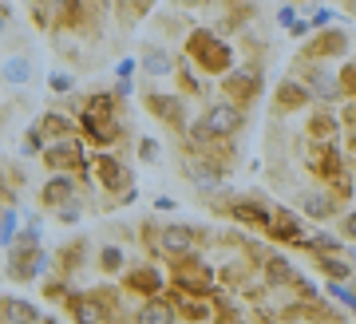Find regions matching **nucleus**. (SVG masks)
<instances>
[{
	"instance_id": "nucleus-8",
	"label": "nucleus",
	"mask_w": 356,
	"mask_h": 324,
	"mask_svg": "<svg viewBox=\"0 0 356 324\" xmlns=\"http://www.w3.org/2000/svg\"><path fill=\"white\" fill-rule=\"evenodd\" d=\"M147 107H151L159 119H166L170 127H182L186 123V111H182V99L175 95H147Z\"/></svg>"
},
{
	"instance_id": "nucleus-10",
	"label": "nucleus",
	"mask_w": 356,
	"mask_h": 324,
	"mask_svg": "<svg viewBox=\"0 0 356 324\" xmlns=\"http://www.w3.org/2000/svg\"><path fill=\"white\" fill-rule=\"evenodd\" d=\"M309 103V91L297 88V83H281L277 88V111H297Z\"/></svg>"
},
{
	"instance_id": "nucleus-23",
	"label": "nucleus",
	"mask_w": 356,
	"mask_h": 324,
	"mask_svg": "<svg viewBox=\"0 0 356 324\" xmlns=\"http://www.w3.org/2000/svg\"><path fill=\"white\" fill-rule=\"evenodd\" d=\"M147 72H151V75H166V72H170L166 51H147Z\"/></svg>"
},
{
	"instance_id": "nucleus-31",
	"label": "nucleus",
	"mask_w": 356,
	"mask_h": 324,
	"mask_svg": "<svg viewBox=\"0 0 356 324\" xmlns=\"http://www.w3.org/2000/svg\"><path fill=\"white\" fill-rule=\"evenodd\" d=\"M341 79H344V88H348V91L356 95V63H348V67H344V75H341Z\"/></svg>"
},
{
	"instance_id": "nucleus-18",
	"label": "nucleus",
	"mask_w": 356,
	"mask_h": 324,
	"mask_svg": "<svg viewBox=\"0 0 356 324\" xmlns=\"http://www.w3.org/2000/svg\"><path fill=\"white\" fill-rule=\"evenodd\" d=\"M48 162H51V166H76V162H79V150L67 147V143H60V147L48 150Z\"/></svg>"
},
{
	"instance_id": "nucleus-19",
	"label": "nucleus",
	"mask_w": 356,
	"mask_h": 324,
	"mask_svg": "<svg viewBox=\"0 0 356 324\" xmlns=\"http://www.w3.org/2000/svg\"><path fill=\"white\" fill-rule=\"evenodd\" d=\"M332 131H337V119L332 115H313L309 119V135L313 138H332Z\"/></svg>"
},
{
	"instance_id": "nucleus-22",
	"label": "nucleus",
	"mask_w": 356,
	"mask_h": 324,
	"mask_svg": "<svg viewBox=\"0 0 356 324\" xmlns=\"http://www.w3.org/2000/svg\"><path fill=\"white\" fill-rule=\"evenodd\" d=\"M4 79H8V83H24L28 79V63L24 60H8L4 63Z\"/></svg>"
},
{
	"instance_id": "nucleus-2",
	"label": "nucleus",
	"mask_w": 356,
	"mask_h": 324,
	"mask_svg": "<svg viewBox=\"0 0 356 324\" xmlns=\"http://www.w3.org/2000/svg\"><path fill=\"white\" fill-rule=\"evenodd\" d=\"M8 277L13 281H32V277L40 273V265H44V253H40V241H36V234L28 229L20 241H13L8 245Z\"/></svg>"
},
{
	"instance_id": "nucleus-1",
	"label": "nucleus",
	"mask_w": 356,
	"mask_h": 324,
	"mask_svg": "<svg viewBox=\"0 0 356 324\" xmlns=\"http://www.w3.org/2000/svg\"><path fill=\"white\" fill-rule=\"evenodd\" d=\"M186 51L198 60L202 72H222V75H226L229 63H234V51H229L218 36H210V32H194V36L186 40Z\"/></svg>"
},
{
	"instance_id": "nucleus-6",
	"label": "nucleus",
	"mask_w": 356,
	"mask_h": 324,
	"mask_svg": "<svg viewBox=\"0 0 356 324\" xmlns=\"http://www.w3.org/2000/svg\"><path fill=\"white\" fill-rule=\"evenodd\" d=\"M344 48H348V40H344V32H337V28H329V32H321L313 44L305 48L309 60H329V56H344Z\"/></svg>"
},
{
	"instance_id": "nucleus-11",
	"label": "nucleus",
	"mask_w": 356,
	"mask_h": 324,
	"mask_svg": "<svg viewBox=\"0 0 356 324\" xmlns=\"http://www.w3.org/2000/svg\"><path fill=\"white\" fill-rule=\"evenodd\" d=\"M72 178L67 175H56L48 182V186H44V202H48V206H67V198H72Z\"/></svg>"
},
{
	"instance_id": "nucleus-35",
	"label": "nucleus",
	"mask_w": 356,
	"mask_h": 324,
	"mask_svg": "<svg viewBox=\"0 0 356 324\" xmlns=\"http://www.w3.org/2000/svg\"><path fill=\"white\" fill-rule=\"evenodd\" d=\"M344 234L356 237V213H348V218H344Z\"/></svg>"
},
{
	"instance_id": "nucleus-29",
	"label": "nucleus",
	"mask_w": 356,
	"mask_h": 324,
	"mask_svg": "<svg viewBox=\"0 0 356 324\" xmlns=\"http://www.w3.org/2000/svg\"><path fill=\"white\" fill-rule=\"evenodd\" d=\"M16 241V210H4V245Z\"/></svg>"
},
{
	"instance_id": "nucleus-14",
	"label": "nucleus",
	"mask_w": 356,
	"mask_h": 324,
	"mask_svg": "<svg viewBox=\"0 0 356 324\" xmlns=\"http://www.w3.org/2000/svg\"><path fill=\"white\" fill-rule=\"evenodd\" d=\"M229 213H234L242 225H269V213L261 210V206H250V202H238Z\"/></svg>"
},
{
	"instance_id": "nucleus-28",
	"label": "nucleus",
	"mask_w": 356,
	"mask_h": 324,
	"mask_svg": "<svg viewBox=\"0 0 356 324\" xmlns=\"http://www.w3.org/2000/svg\"><path fill=\"white\" fill-rule=\"evenodd\" d=\"M285 316H309V321H317V316H325V309H313V305H293V309H285Z\"/></svg>"
},
{
	"instance_id": "nucleus-25",
	"label": "nucleus",
	"mask_w": 356,
	"mask_h": 324,
	"mask_svg": "<svg viewBox=\"0 0 356 324\" xmlns=\"http://www.w3.org/2000/svg\"><path fill=\"white\" fill-rule=\"evenodd\" d=\"M317 257H321V269H325V273H329V277H337V281H344V277H348V265L332 261L329 253H317Z\"/></svg>"
},
{
	"instance_id": "nucleus-32",
	"label": "nucleus",
	"mask_w": 356,
	"mask_h": 324,
	"mask_svg": "<svg viewBox=\"0 0 356 324\" xmlns=\"http://www.w3.org/2000/svg\"><path fill=\"white\" fill-rule=\"evenodd\" d=\"M60 222H79V210H76V206H60Z\"/></svg>"
},
{
	"instance_id": "nucleus-24",
	"label": "nucleus",
	"mask_w": 356,
	"mask_h": 324,
	"mask_svg": "<svg viewBox=\"0 0 356 324\" xmlns=\"http://www.w3.org/2000/svg\"><path fill=\"white\" fill-rule=\"evenodd\" d=\"M99 265L107 269V273H115V269H123V253L115 250V245H107V250L99 253Z\"/></svg>"
},
{
	"instance_id": "nucleus-15",
	"label": "nucleus",
	"mask_w": 356,
	"mask_h": 324,
	"mask_svg": "<svg viewBox=\"0 0 356 324\" xmlns=\"http://www.w3.org/2000/svg\"><path fill=\"white\" fill-rule=\"evenodd\" d=\"M305 213H309V218H332V213H337V202H332L329 194H309V198H305Z\"/></svg>"
},
{
	"instance_id": "nucleus-17",
	"label": "nucleus",
	"mask_w": 356,
	"mask_h": 324,
	"mask_svg": "<svg viewBox=\"0 0 356 324\" xmlns=\"http://www.w3.org/2000/svg\"><path fill=\"white\" fill-rule=\"evenodd\" d=\"M178 277H182V281H178L182 289H198V293H206V289H210V281H206V269H198V265H194V273L182 265V269H178Z\"/></svg>"
},
{
	"instance_id": "nucleus-26",
	"label": "nucleus",
	"mask_w": 356,
	"mask_h": 324,
	"mask_svg": "<svg viewBox=\"0 0 356 324\" xmlns=\"http://www.w3.org/2000/svg\"><path fill=\"white\" fill-rule=\"evenodd\" d=\"M60 20H64V24H76L79 20V0H60Z\"/></svg>"
},
{
	"instance_id": "nucleus-12",
	"label": "nucleus",
	"mask_w": 356,
	"mask_h": 324,
	"mask_svg": "<svg viewBox=\"0 0 356 324\" xmlns=\"http://www.w3.org/2000/svg\"><path fill=\"white\" fill-rule=\"evenodd\" d=\"M269 229H273V234H277L281 241H297V237H301V222H297L293 213H285V210L269 218Z\"/></svg>"
},
{
	"instance_id": "nucleus-13",
	"label": "nucleus",
	"mask_w": 356,
	"mask_h": 324,
	"mask_svg": "<svg viewBox=\"0 0 356 324\" xmlns=\"http://www.w3.org/2000/svg\"><path fill=\"white\" fill-rule=\"evenodd\" d=\"M266 281L269 285H293L297 273H293V265L285 261V257H269L266 261Z\"/></svg>"
},
{
	"instance_id": "nucleus-20",
	"label": "nucleus",
	"mask_w": 356,
	"mask_h": 324,
	"mask_svg": "<svg viewBox=\"0 0 356 324\" xmlns=\"http://www.w3.org/2000/svg\"><path fill=\"white\" fill-rule=\"evenodd\" d=\"M40 312L32 305H20V300H4V321H36Z\"/></svg>"
},
{
	"instance_id": "nucleus-27",
	"label": "nucleus",
	"mask_w": 356,
	"mask_h": 324,
	"mask_svg": "<svg viewBox=\"0 0 356 324\" xmlns=\"http://www.w3.org/2000/svg\"><path fill=\"white\" fill-rule=\"evenodd\" d=\"M313 250H317V253H337V250H341V241L329 237V234H317V237H313Z\"/></svg>"
},
{
	"instance_id": "nucleus-4",
	"label": "nucleus",
	"mask_w": 356,
	"mask_h": 324,
	"mask_svg": "<svg viewBox=\"0 0 356 324\" xmlns=\"http://www.w3.org/2000/svg\"><path fill=\"white\" fill-rule=\"evenodd\" d=\"M206 123H210V131H214L218 138L238 135V131H242V111H238L234 103H218V107H210Z\"/></svg>"
},
{
	"instance_id": "nucleus-9",
	"label": "nucleus",
	"mask_w": 356,
	"mask_h": 324,
	"mask_svg": "<svg viewBox=\"0 0 356 324\" xmlns=\"http://www.w3.org/2000/svg\"><path fill=\"white\" fill-rule=\"evenodd\" d=\"M127 289H135V293H143V297H151V293L163 289V277L154 273V269H131V273H127Z\"/></svg>"
},
{
	"instance_id": "nucleus-21",
	"label": "nucleus",
	"mask_w": 356,
	"mask_h": 324,
	"mask_svg": "<svg viewBox=\"0 0 356 324\" xmlns=\"http://www.w3.org/2000/svg\"><path fill=\"white\" fill-rule=\"evenodd\" d=\"M139 321L143 324H166V321H175V312L166 309V305H147V309L139 312Z\"/></svg>"
},
{
	"instance_id": "nucleus-34",
	"label": "nucleus",
	"mask_w": 356,
	"mask_h": 324,
	"mask_svg": "<svg viewBox=\"0 0 356 324\" xmlns=\"http://www.w3.org/2000/svg\"><path fill=\"white\" fill-rule=\"evenodd\" d=\"M143 159H154V154H159V143H154V138H143Z\"/></svg>"
},
{
	"instance_id": "nucleus-7",
	"label": "nucleus",
	"mask_w": 356,
	"mask_h": 324,
	"mask_svg": "<svg viewBox=\"0 0 356 324\" xmlns=\"http://www.w3.org/2000/svg\"><path fill=\"white\" fill-rule=\"evenodd\" d=\"M226 91H229L238 103L254 99L257 91H261V75H257V72H229V75H226Z\"/></svg>"
},
{
	"instance_id": "nucleus-33",
	"label": "nucleus",
	"mask_w": 356,
	"mask_h": 324,
	"mask_svg": "<svg viewBox=\"0 0 356 324\" xmlns=\"http://www.w3.org/2000/svg\"><path fill=\"white\" fill-rule=\"evenodd\" d=\"M51 88L67 95V91H72V79H67V75H51Z\"/></svg>"
},
{
	"instance_id": "nucleus-16",
	"label": "nucleus",
	"mask_w": 356,
	"mask_h": 324,
	"mask_svg": "<svg viewBox=\"0 0 356 324\" xmlns=\"http://www.w3.org/2000/svg\"><path fill=\"white\" fill-rule=\"evenodd\" d=\"M313 170H317V175H337V170H341V159H337V150H329V147H321L317 150V159H313Z\"/></svg>"
},
{
	"instance_id": "nucleus-3",
	"label": "nucleus",
	"mask_w": 356,
	"mask_h": 324,
	"mask_svg": "<svg viewBox=\"0 0 356 324\" xmlns=\"http://www.w3.org/2000/svg\"><path fill=\"white\" fill-rule=\"evenodd\" d=\"M95 178H99V186H107V190H127L131 186V170L115 159V154H95Z\"/></svg>"
},
{
	"instance_id": "nucleus-30",
	"label": "nucleus",
	"mask_w": 356,
	"mask_h": 324,
	"mask_svg": "<svg viewBox=\"0 0 356 324\" xmlns=\"http://www.w3.org/2000/svg\"><path fill=\"white\" fill-rule=\"evenodd\" d=\"M182 316H191V321H206V316H210V309H206V305H186V309H182Z\"/></svg>"
},
{
	"instance_id": "nucleus-5",
	"label": "nucleus",
	"mask_w": 356,
	"mask_h": 324,
	"mask_svg": "<svg viewBox=\"0 0 356 324\" xmlns=\"http://www.w3.org/2000/svg\"><path fill=\"white\" fill-rule=\"evenodd\" d=\"M159 245H163L170 257H191L194 253V229H186V225H166L163 237H159Z\"/></svg>"
}]
</instances>
